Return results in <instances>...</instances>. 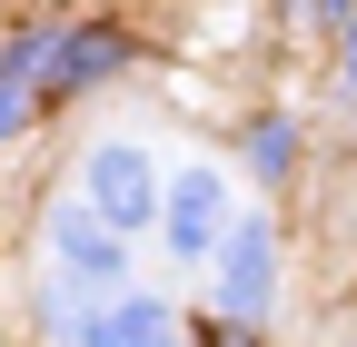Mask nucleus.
<instances>
[{
    "label": "nucleus",
    "instance_id": "nucleus-3",
    "mask_svg": "<svg viewBox=\"0 0 357 347\" xmlns=\"http://www.w3.org/2000/svg\"><path fill=\"white\" fill-rule=\"evenodd\" d=\"M278 238H268V219H238L229 238H218V308H229L238 327L268 308V278H278V258H268Z\"/></svg>",
    "mask_w": 357,
    "mask_h": 347
},
{
    "label": "nucleus",
    "instance_id": "nucleus-2",
    "mask_svg": "<svg viewBox=\"0 0 357 347\" xmlns=\"http://www.w3.org/2000/svg\"><path fill=\"white\" fill-rule=\"evenodd\" d=\"M50 268H60V288H119L129 278L119 229L100 219V208H60V219H50Z\"/></svg>",
    "mask_w": 357,
    "mask_h": 347
},
{
    "label": "nucleus",
    "instance_id": "nucleus-4",
    "mask_svg": "<svg viewBox=\"0 0 357 347\" xmlns=\"http://www.w3.org/2000/svg\"><path fill=\"white\" fill-rule=\"evenodd\" d=\"M218 229H229V189H218V169H189V179L169 189V248L178 258H208Z\"/></svg>",
    "mask_w": 357,
    "mask_h": 347
},
{
    "label": "nucleus",
    "instance_id": "nucleus-1",
    "mask_svg": "<svg viewBox=\"0 0 357 347\" xmlns=\"http://www.w3.org/2000/svg\"><path fill=\"white\" fill-rule=\"evenodd\" d=\"M89 208H100L119 238L149 229V219H159V169H149V149H129V139L89 149Z\"/></svg>",
    "mask_w": 357,
    "mask_h": 347
},
{
    "label": "nucleus",
    "instance_id": "nucleus-8",
    "mask_svg": "<svg viewBox=\"0 0 357 347\" xmlns=\"http://www.w3.org/2000/svg\"><path fill=\"white\" fill-rule=\"evenodd\" d=\"M10 129H20V90H0V139H10Z\"/></svg>",
    "mask_w": 357,
    "mask_h": 347
},
{
    "label": "nucleus",
    "instance_id": "nucleus-6",
    "mask_svg": "<svg viewBox=\"0 0 357 347\" xmlns=\"http://www.w3.org/2000/svg\"><path fill=\"white\" fill-rule=\"evenodd\" d=\"M89 347H169V308L159 298H109L89 318Z\"/></svg>",
    "mask_w": 357,
    "mask_h": 347
},
{
    "label": "nucleus",
    "instance_id": "nucleus-5",
    "mask_svg": "<svg viewBox=\"0 0 357 347\" xmlns=\"http://www.w3.org/2000/svg\"><path fill=\"white\" fill-rule=\"evenodd\" d=\"M119 60H129L119 30H79V40H60V50H50V70H40V79H50V90H89V79H109Z\"/></svg>",
    "mask_w": 357,
    "mask_h": 347
},
{
    "label": "nucleus",
    "instance_id": "nucleus-7",
    "mask_svg": "<svg viewBox=\"0 0 357 347\" xmlns=\"http://www.w3.org/2000/svg\"><path fill=\"white\" fill-rule=\"evenodd\" d=\"M208 347H258V327H238V318H229V327H208Z\"/></svg>",
    "mask_w": 357,
    "mask_h": 347
}]
</instances>
